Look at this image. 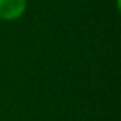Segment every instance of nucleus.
<instances>
[{"label": "nucleus", "instance_id": "f257e3e1", "mask_svg": "<svg viewBox=\"0 0 121 121\" xmlns=\"http://www.w3.org/2000/svg\"><path fill=\"white\" fill-rule=\"evenodd\" d=\"M26 0H0V20H18L26 12Z\"/></svg>", "mask_w": 121, "mask_h": 121}]
</instances>
